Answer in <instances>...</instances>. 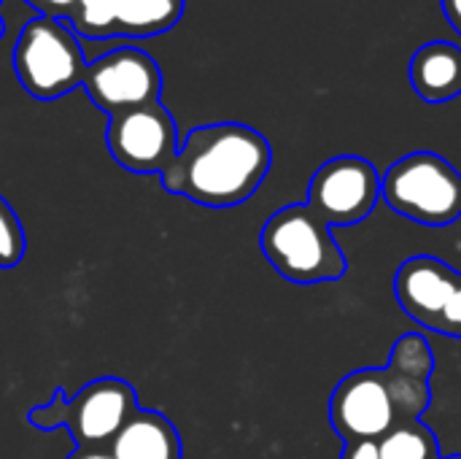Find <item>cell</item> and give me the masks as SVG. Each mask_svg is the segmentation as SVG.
Returning a JSON list of instances; mask_svg holds the SVG:
<instances>
[{
  "mask_svg": "<svg viewBox=\"0 0 461 459\" xmlns=\"http://www.w3.org/2000/svg\"><path fill=\"white\" fill-rule=\"evenodd\" d=\"M378 449L384 459H440V444L421 419L392 427L378 441Z\"/></svg>",
  "mask_w": 461,
  "mask_h": 459,
  "instance_id": "14",
  "label": "cell"
},
{
  "mask_svg": "<svg viewBox=\"0 0 461 459\" xmlns=\"http://www.w3.org/2000/svg\"><path fill=\"white\" fill-rule=\"evenodd\" d=\"M27 235L24 227L11 208V203L0 195V271H11L24 260Z\"/></svg>",
  "mask_w": 461,
  "mask_h": 459,
  "instance_id": "15",
  "label": "cell"
},
{
  "mask_svg": "<svg viewBox=\"0 0 461 459\" xmlns=\"http://www.w3.org/2000/svg\"><path fill=\"white\" fill-rule=\"evenodd\" d=\"M0 3H3V0H0Z\"/></svg>",
  "mask_w": 461,
  "mask_h": 459,
  "instance_id": "23",
  "label": "cell"
},
{
  "mask_svg": "<svg viewBox=\"0 0 461 459\" xmlns=\"http://www.w3.org/2000/svg\"><path fill=\"white\" fill-rule=\"evenodd\" d=\"M270 165L273 149L262 133L240 122H216L189 130L159 179L170 195L205 208H232L262 187Z\"/></svg>",
  "mask_w": 461,
  "mask_h": 459,
  "instance_id": "1",
  "label": "cell"
},
{
  "mask_svg": "<svg viewBox=\"0 0 461 459\" xmlns=\"http://www.w3.org/2000/svg\"><path fill=\"white\" fill-rule=\"evenodd\" d=\"M446 459H461V454H456V457H446Z\"/></svg>",
  "mask_w": 461,
  "mask_h": 459,
  "instance_id": "22",
  "label": "cell"
},
{
  "mask_svg": "<svg viewBox=\"0 0 461 459\" xmlns=\"http://www.w3.org/2000/svg\"><path fill=\"white\" fill-rule=\"evenodd\" d=\"M381 197L411 222L448 227L461 216V173L435 151H413L381 176Z\"/></svg>",
  "mask_w": 461,
  "mask_h": 459,
  "instance_id": "5",
  "label": "cell"
},
{
  "mask_svg": "<svg viewBox=\"0 0 461 459\" xmlns=\"http://www.w3.org/2000/svg\"><path fill=\"white\" fill-rule=\"evenodd\" d=\"M105 143L111 157L132 173H162L178 154L173 114L157 100L108 119Z\"/></svg>",
  "mask_w": 461,
  "mask_h": 459,
  "instance_id": "8",
  "label": "cell"
},
{
  "mask_svg": "<svg viewBox=\"0 0 461 459\" xmlns=\"http://www.w3.org/2000/svg\"><path fill=\"white\" fill-rule=\"evenodd\" d=\"M138 409V392L130 381L103 376L81 387L70 400L62 390H54V398L46 406L32 409L27 419L38 430L68 427L76 449H111L113 438Z\"/></svg>",
  "mask_w": 461,
  "mask_h": 459,
  "instance_id": "3",
  "label": "cell"
},
{
  "mask_svg": "<svg viewBox=\"0 0 461 459\" xmlns=\"http://www.w3.org/2000/svg\"><path fill=\"white\" fill-rule=\"evenodd\" d=\"M259 246L267 262L300 287L338 281L348 271L343 249L308 203L276 211L259 233Z\"/></svg>",
  "mask_w": 461,
  "mask_h": 459,
  "instance_id": "2",
  "label": "cell"
},
{
  "mask_svg": "<svg viewBox=\"0 0 461 459\" xmlns=\"http://www.w3.org/2000/svg\"><path fill=\"white\" fill-rule=\"evenodd\" d=\"M116 459H181L184 446L176 425L151 409H138L111 444Z\"/></svg>",
  "mask_w": 461,
  "mask_h": 459,
  "instance_id": "12",
  "label": "cell"
},
{
  "mask_svg": "<svg viewBox=\"0 0 461 459\" xmlns=\"http://www.w3.org/2000/svg\"><path fill=\"white\" fill-rule=\"evenodd\" d=\"M340 459H384V457H381L378 441H351V444H346L343 457Z\"/></svg>",
  "mask_w": 461,
  "mask_h": 459,
  "instance_id": "19",
  "label": "cell"
},
{
  "mask_svg": "<svg viewBox=\"0 0 461 459\" xmlns=\"http://www.w3.org/2000/svg\"><path fill=\"white\" fill-rule=\"evenodd\" d=\"M435 333L448 335V338H461V276L454 298L448 300L446 311L440 314V319H438V325H435Z\"/></svg>",
  "mask_w": 461,
  "mask_h": 459,
  "instance_id": "17",
  "label": "cell"
},
{
  "mask_svg": "<svg viewBox=\"0 0 461 459\" xmlns=\"http://www.w3.org/2000/svg\"><path fill=\"white\" fill-rule=\"evenodd\" d=\"M411 87L427 103H448L461 95V49L448 41L421 46L411 60Z\"/></svg>",
  "mask_w": 461,
  "mask_h": 459,
  "instance_id": "13",
  "label": "cell"
},
{
  "mask_svg": "<svg viewBox=\"0 0 461 459\" xmlns=\"http://www.w3.org/2000/svg\"><path fill=\"white\" fill-rule=\"evenodd\" d=\"M84 89L89 100L111 116L157 103L162 95V70L157 60L135 46L113 49L89 62Z\"/></svg>",
  "mask_w": 461,
  "mask_h": 459,
  "instance_id": "7",
  "label": "cell"
},
{
  "mask_svg": "<svg viewBox=\"0 0 461 459\" xmlns=\"http://www.w3.org/2000/svg\"><path fill=\"white\" fill-rule=\"evenodd\" d=\"M443 11H446V19L451 22V27L461 35V0H443Z\"/></svg>",
  "mask_w": 461,
  "mask_h": 459,
  "instance_id": "20",
  "label": "cell"
},
{
  "mask_svg": "<svg viewBox=\"0 0 461 459\" xmlns=\"http://www.w3.org/2000/svg\"><path fill=\"white\" fill-rule=\"evenodd\" d=\"M389 365H394V368H400V371H405V373L429 379L432 371H435V357H432L429 344H427L419 333H408V335H402V338L394 344V352H392Z\"/></svg>",
  "mask_w": 461,
  "mask_h": 459,
  "instance_id": "16",
  "label": "cell"
},
{
  "mask_svg": "<svg viewBox=\"0 0 461 459\" xmlns=\"http://www.w3.org/2000/svg\"><path fill=\"white\" fill-rule=\"evenodd\" d=\"M330 422L346 444L381 441L392 427L402 425L384 368L348 373L330 398Z\"/></svg>",
  "mask_w": 461,
  "mask_h": 459,
  "instance_id": "9",
  "label": "cell"
},
{
  "mask_svg": "<svg viewBox=\"0 0 461 459\" xmlns=\"http://www.w3.org/2000/svg\"><path fill=\"white\" fill-rule=\"evenodd\" d=\"M11 65L24 92L35 100H57L84 87L89 68L70 22L49 16H35L22 27Z\"/></svg>",
  "mask_w": 461,
  "mask_h": 459,
  "instance_id": "4",
  "label": "cell"
},
{
  "mask_svg": "<svg viewBox=\"0 0 461 459\" xmlns=\"http://www.w3.org/2000/svg\"><path fill=\"white\" fill-rule=\"evenodd\" d=\"M68 459H116L111 449H76Z\"/></svg>",
  "mask_w": 461,
  "mask_h": 459,
  "instance_id": "21",
  "label": "cell"
},
{
  "mask_svg": "<svg viewBox=\"0 0 461 459\" xmlns=\"http://www.w3.org/2000/svg\"><path fill=\"white\" fill-rule=\"evenodd\" d=\"M184 16V0H78L70 27L92 41L154 38Z\"/></svg>",
  "mask_w": 461,
  "mask_h": 459,
  "instance_id": "10",
  "label": "cell"
},
{
  "mask_svg": "<svg viewBox=\"0 0 461 459\" xmlns=\"http://www.w3.org/2000/svg\"><path fill=\"white\" fill-rule=\"evenodd\" d=\"M459 276L461 273H454L438 257H427V254L411 257L402 262L394 279L397 303L413 322L435 333L440 314L446 311L448 300L456 292Z\"/></svg>",
  "mask_w": 461,
  "mask_h": 459,
  "instance_id": "11",
  "label": "cell"
},
{
  "mask_svg": "<svg viewBox=\"0 0 461 459\" xmlns=\"http://www.w3.org/2000/svg\"><path fill=\"white\" fill-rule=\"evenodd\" d=\"M381 200V173L365 157L327 160L308 184V208L327 227L359 225Z\"/></svg>",
  "mask_w": 461,
  "mask_h": 459,
  "instance_id": "6",
  "label": "cell"
},
{
  "mask_svg": "<svg viewBox=\"0 0 461 459\" xmlns=\"http://www.w3.org/2000/svg\"><path fill=\"white\" fill-rule=\"evenodd\" d=\"M41 16H49V19H62V22H70L73 14H76V5L78 0H27Z\"/></svg>",
  "mask_w": 461,
  "mask_h": 459,
  "instance_id": "18",
  "label": "cell"
}]
</instances>
